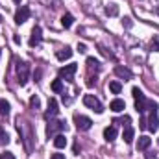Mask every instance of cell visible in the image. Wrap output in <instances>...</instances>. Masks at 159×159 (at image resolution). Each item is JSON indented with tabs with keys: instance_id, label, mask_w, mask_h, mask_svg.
<instances>
[{
	"instance_id": "6da1fadb",
	"label": "cell",
	"mask_w": 159,
	"mask_h": 159,
	"mask_svg": "<svg viewBox=\"0 0 159 159\" xmlns=\"http://www.w3.org/2000/svg\"><path fill=\"white\" fill-rule=\"evenodd\" d=\"M28 78H30V65L26 61H19L17 63V81L20 87H24L28 83Z\"/></svg>"
},
{
	"instance_id": "7a4b0ae2",
	"label": "cell",
	"mask_w": 159,
	"mask_h": 159,
	"mask_svg": "<svg viewBox=\"0 0 159 159\" xmlns=\"http://www.w3.org/2000/svg\"><path fill=\"white\" fill-rule=\"evenodd\" d=\"M83 104H85L87 107H91L93 111H96L98 115L104 113V106L100 104V100H98L94 94H85V96H83Z\"/></svg>"
},
{
	"instance_id": "3957f363",
	"label": "cell",
	"mask_w": 159,
	"mask_h": 159,
	"mask_svg": "<svg viewBox=\"0 0 159 159\" xmlns=\"http://www.w3.org/2000/svg\"><path fill=\"white\" fill-rule=\"evenodd\" d=\"M63 129H67V122L65 120H50V124L46 128V135L48 137H56L57 131H63Z\"/></svg>"
},
{
	"instance_id": "277c9868",
	"label": "cell",
	"mask_w": 159,
	"mask_h": 159,
	"mask_svg": "<svg viewBox=\"0 0 159 159\" xmlns=\"http://www.w3.org/2000/svg\"><path fill=\"white\" fill-rule=\"evenodd\" d=\"M78 70V65L76 63H70V65H65L59 69V80H67V81H72L74 74Z\"/></svg>"
},
{
	"instance_id": "5b68a950",
	"label": "cell",
	"mask_w": 159,
	"mask_h": 159,
	"mask_svg": "<svg viewBox=\"0 0 159 159\" xmlns=\"http://www.w3.org/2000/svg\"><path fill=\"white\" fill-rule=\"evenodd\" d=\"M74 124H76V128L80 131H87V129H91L93 120L89 117H85V115H74Z\"/></svg>"
},
{
	"instance_id": "8992f818",
	"label": "cell",
	"mask_w": 159,
	"mask_h": 159,
	"mask_svg": "<svg viewBox=\"0 0 159 159\" xmlns=\"http://www.w3.org/2000/svg\"><path fill=\"white\" fill-rule=\"evenodd\" d=\"M30 15H32V13H30V7H28V6H20V7L15 11V22H17V24H24V22L30 19Z\"/></svg>"
},
{
	"instance_id": "52a82bcc",
	"label": "cell",
	"mask_w": 159,
	"mask_h": 159,
	"mask_svg": "<svg viewBox=\"0 0 159 159\" xmlns=\"http://www.w3.org/2000/svg\"><path fill=\"white\" fill-rule=\"evenodd\" d=\"M57 113H59L57 100H56V98H50V100H48V109H46V113H44V119L52 120L54 117H57Z\"/></svg>"
},
{
	"instance_id": "ba28073f",
	"label": "cell",
	"mask_w": 159,
	"mask_h": 159,
	"mask_svg": "<svg viewBox=\"0 0 159 159\" xmlns=\"http://www.w3.org/2000/svg\"><path fill=\"white\" fill-rule=\"evenodd\" d=\"M146 128L152 131V133H156L159 128V117H157V111H152L150 113V119H148V122H146Z\"/></svg>"
},
{
	"instance_id": "9c48e42d",
	"label": "cell",
	"mask_w": 159,
	"mask_h": 159,
	"mask_svg": "<svg viewBox=\"0 0 159 159\" xmlns=\"http://www.w3.org/2000/svg\"><path fill=\"white\" fill-rule=\"evenodd\" d=\"M41 39H43V32H41L39 26H35L34 30H32V37H30V46L34 48V46H37L41 43Z\"/></svg>"
},
{
	"instance_id": "30bf717a",
	"label": "cell",
	"mask_w": 159,
	"mask_h": 159,
	"mask_svg": "<svg viewBox=\"0 0 159 159\" xmlns=\"http://www.w3.org/2000/svg\"><path fill=\"white\" fill-rule=\"evenodd\" d=\"M56 57H57L59 61H65V59H70V57H72V48H69V46H65V48H61V50H57V52H56Z\"/></svg>"
},
{
	"instance_id": "8fae6325",
	"label": "cell",
	"mask_w": 159,
	"mask_h": 159,
	"mask_svg": "<svg viewBox=\"0 0 159 159\" xmlns=\"http://www.w3.org/2000/svg\"><path fill=\"white\" fill-rule=\"evenodd\" d=\"M104 139H106L107 143H113V141L117 139V128H115V126H107V128L104 129Z\"/></svg>"
},
{
	"instance_id": "7c38bea8",
	"label": "cell",
	"mask_w": 159,
	"mask_h": 159,
	"mask_svg": "<svg viewBox=\"0 0 159 159\" xmlns=\"http://www.w3.org/2000/svg\"><path fill=\"white\" fill-rule=\"evenodd\" d=\"M109 109H111V111H115V113H120V111H124V109H126V104H124V100L115 98V100H111Z\"/></svg>"
},
{
	"instance_id": "4fadbf2b",
	"label": "cell",
	"mask_w": 159,
	"mask_h": 159,
	"mask_svg": "<svg viewBox=\"0 0 159 159\" xmlns=\"http://www.w3.org/2000/svg\"><path fill=\"white\" fill-rule=\"evenodd\" d=\"M150 144H152V139H150L148 135H143V137H139V141H137V150H148Z\"/></svg>"
},
{
	"instance_id": "5bb4252c",
	"label": "cell",
	"mask_w": 159,
	"mask_h": 159,
	"mask_svg": "<svg viewBox=\"0 0 159 159\" xmlns=\"http://www.w3.org/2000/svg\"><path fill=\"white\" fill-rule=\"evenodd\" d=\"M115 74L122 80H131V70L129 69H126V67H115Z\"/></svg>"
},
{
	"instance_id": "9a60e30c",
	"label": "cell",
	"mask_w": 159,
	"mask_h": 159,
	"mask_svg": "<svg viewBox=\"0 0 159 159\" xmlns=\"http://www.w3.org/2000/svg\"><path fill=\"white\" fill-rule=\"evenodd\" d=\"M146 102H148V98H146V96L137 98V100H135V109H137L139 113H144V111H146Z\"/></svg>"
},
{
	"instance_id": "2e32d148",
	"label": "cell",
	"mask_w": 159,
	"mask_h": 159,
	"mask_svg": "<svg viewBox=\"0 0 159 159\" xmlns=\"http://www.w3.org/2000/svg\"><path fill=\"white\" fill-rule=\"evenodd\" d=\"M133 135H135V131H133V128L131 126H126V129L122 131V137H124V141L129 144V143H133Z\"/></svg>"
},
{
	"instance_id": "e0dca14e",
	"label": "cell",
	"mask_w": 159,
	"mask_h": 159,
	"mask_svg": "<svg viewBox=\"0 0 159 159\" xmlns=\"http://www.w3.org/2000/svg\"><path fill=\"white\" fill-rule=\"evenodd\" d=\"M54 146H56V148H65V146H67V139H65V135L57 133V135L54 137Z\"/></svg>"
},
{
	"instance_id": "ac0fdd59",
	"label": "cell",
	"mask_w": 159,
	"mask_h": 159,
	"mask_svg": "<svg viewBox=\"0 0 159 159\" xmlns=\"http://www.w3.org/2000/svg\"><path fill=\"white\" fill-rule=\"evenodd\" d=\"M61 24H63V28H70V26L74 24V17H72L70 13H65V15L61 17Z\"/></svg>"
},
{
	"instance_id": "d6986e66",
	"label": "cell",
	"mask_w": 159,
	"mask_h": 159,
	"mask_svg": "<svg viewBox=\"0 0 159 159\" xmlns=\"http://www.w3.org/2000/svg\"><path fill=\"white\" fill-rule=\"evenodd\" d=\"M106 15L117 17V15H119V6H117V4H107V6H106Z\"/></svg>"
},
{
	"instance_id": "ffe728a7",
	"label": "cell",
	"mask_w": 159,
	"mask_h": 159,
	"mask_svg": "<svg viewBox=\"0 0 159 159\" xmlns=\"http://www.w3.org/2000/svg\"><path fill=\"white\" fill-rule=\"evenodd\" d=\"M109 91H111L113 94H119L120 91H122V83H120V81H111V83H109Z\"/></svg>"
},
{
	"instance_id": "44dd1931",
	"label": "cell",
	"mask_w": 159,
	"mask_h": 159,
	"mask_svg": "<svg viewBox=\"0 0 159 159\" xmlns=\"http://www.w3.org/2000/svg\"><path fill=\"white\" fill-rule=\"evenodd\" d=\"M9 102H6V100H0V115H9Z\"/></svg>"
},
{
	"instance_id": "7402d4cb",
	"label": "cell",
	"mask_w": 159,
	"mask_h": 159,
	"mask_svg": "<svg viewBox=\"0 0 159 159\" xmlns=\"http://www.w3.org/2000/svg\"><path fill=\"white\" fill-rule=\"evenodd\" d=\"M87 65H89V69L100 70V61H98V59H94V57H87Z\"/></svg>"
},
{
	"instance_id": "603a6c76",
	"label": "cell",
	"mask_w": 159,
	"mask_h": 159,
	"mask_svg": "<svg viewBox=\"0 0 159 159\" xmlns=\"http://www.w3.org/2000/svg\"><path fill=\"white\" fill-rule=\"evenodd\" d=\"M52 91L54 93H61L63 91V80H54L52 81Z\"/></svg>"
},
{
	"instance_id": "cb8c5ba5",
	"label": "cell",
	"mask_w": 159,
	"mask_h": 159,
	"mask_svg": "<svg viewBox=\"0 0 159 159\" xmlns=\"http://www.w3.org/2000/svg\"><path fill=\"white\" fill-rule=\"evenodd\" d=\"M150 50L152 52H159V37L154 35V39L150 41Z\"/></svg>"
},
{
	"instance_id": "d4e9b609",
	"label": "cell",
	"mask_w": 159,
	"mask_h": 159,
	"mask_svg": "<svg viewBox=\"0 0 159 159\" xmlns=\"http://www.w3.org/2000/svg\"><path fill=\"white\" fill-rule=\"evenodd\" d=\"M0 143H6V144L9 143V137H7V133H6V129L2 126H0Z\"/></svg>"
},
{
	"instance_id": "484cf974",
	"label": "cell",
	"mask_w": 159,
	"mask_h": 159,
	"mask_svg": "<svg viewBox=\"0 0 159 159\" xmlns=\"http://www.w3.org/2000/svg\"><path fill=\"white\" fill-rule=\"evenodd\" d=\"M30 106H32V107H34V109H39L41 102H39V98H37V96H35V94H34V96H32V98H30Z\"/></svg>"
},
{
	"instance_id": "4316f807",
	"label": "cell",
	"mask_w": 159,
	"mask_h": 159,
	"mask_svg": "<svg viewBox=\"0 0 159 159\" xmlns=\"http://www.w3.org/2000/svg\"><path fill=\"white\" fill-rule=\"evenodd\" d=\"M131 93H133V98H135V100H137V98H141V96H144V94H143V91H141L139 87H133V91H131Z\"/></svg>"
},
{
	"instance_id": "83f0119b",
	"label": "cell",
	"mask_w": 159,
	"mask_h": 159,
	"mask_svg": "<svg viewBox=\"0 0 159 159\" xmlns=\"http://www.w3.org/2000/svg\"><path fill=\"white\" fill-rule=\"evenodd\" d=\"M122 24H124V28H131V26H133V22H131L129 17H124V19H122Z\"/></svg>"
},
{
	"instance_id": "f1b7e54d",
	"label": "cell",
	"mask_w": 159,
	"mask_h": 159,
	"mask_svg": "<svg viewBox=\"0 0 159 159\" xmlns=\"http://www.w3.org/2000/svg\"><path fill=\"white\" fill-rule=\"evenodd\" d=\"M0 159H17V157H15L11 152H2V154H0Z\"/></svg>"
},
{
	"instance_id": "f546056e",
	"label": "cell",
	"mask_w": 159,
	"mask_h": 159,
	"mask_svg": "<svg viewBox=\"0 0 159 159\" xmlns=\"http://www.w3.org/2000/svg\"><path fill=\"white\" fill-rule=\"evenodd\" d=\"M78 52H81V54H85V52H87V46H85L83 43H78Z\"/></svg>"
},
{
	"instance_id": "4dcf8cb0",
	"label": "cell",
	"mask_w": 159,
	"mask_h": 159,
	"mask_svg": "<svg viewBox=\"0 0 159 159\" xmlns=\"http://www.w3.org/2000/svg\"><path fill=\"white\" fill-rule=\"evenodd\" d=\"M50 159H65V154H52Z\"/></svg>"
},
{
	"instance_id": "1f68e13d",
	"label": "cell",
	"mask_w": 159,
	"mask_h": 159,
	"mask_svg": "<svg viewBox=\"0 0 159 159\" xmlns=\"http://www.w3.org/2000/svg\"><path fill=\"white\" fill-rule=\"evenodd\" d=\"M156 157H157L156 152H146V159H156Z\"/></svg>"
},
{
	"instance_id": "d6a6232c",
	"label": "cell",
	"mask_w": 159,
	"mask_h": 159,
	"mask_svg": "<svg viewBox=\"0 0 159 159\" xmlns=\"http://www.w3.org/2000/svg\"><path fill=\"white\" fill-rule=\"evenodd\" d=\"M94 81H96L94 78H89V80H87V85H89V87H93V85H94Z\"/></svg>"
},
{
	"instance_id": "836d02e7",
	"label": "cell",
	"mask_w": 159,
	"mask_h": 159,
	"mask_svg": "<svg viewBox=\"0 0 159 159\" xmlns=\"http://www.w3.org/2000/svg\"><path fill=\"white\" fill-rule=\"evenodd\" d=\"M139 126H141V128H146V119H144V117L141 119V122H139Z\"/></svg>"
},
{
	"instance_id": "e575fe53",
	"label": "cell",
	"mask_w": 159,
	"mask_h": 159,
	"mask_svg": "<svg viewBox=\"0 0 159 159\" xmlns=\"http://www.w3.org/2000/svg\"><path fill=\"white\" fill-rule=\"evenodd\" d=\"M39 78H41V70H37L35 72V81H39Z\"/></svg>"
},
{
	"instance_id": "d590c367",
	"label": "cell",
	"mask_w": 159,
	"mask_h": 159,
	"mask_svg": "<svg viewBox=\"0 0 159 159\" xmlns=\"http://www.w3.org/2000/svg\"><path fill=\"white\" fill-rule=\"evenodd\" d=\"M13 2H15V4H20V0H13Z\"/></svg>"
}]
</instances>
